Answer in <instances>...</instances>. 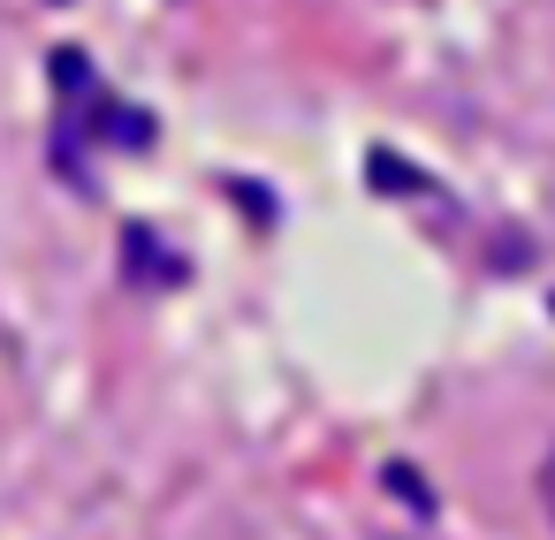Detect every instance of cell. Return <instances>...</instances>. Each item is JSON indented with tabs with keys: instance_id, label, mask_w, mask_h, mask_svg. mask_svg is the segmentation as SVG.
<instances>
[{
	"instance_id": "6da1fadb",
	"label": "cell",
	"mask_w": 555,
	"mask_h": 540,
	"mask_svg": "<svg viewBox=\"0 0 555 540\" xmlns=\"http://www.w3.org/2000/svg\"><path fill=\"white\" fill-rule=\"evenodd\" d=\"M540 502H547V517H555V449L540 457Z\"/></svg>"
}]
</instances>
